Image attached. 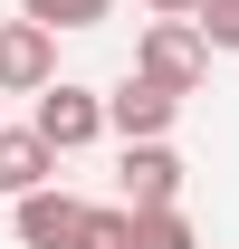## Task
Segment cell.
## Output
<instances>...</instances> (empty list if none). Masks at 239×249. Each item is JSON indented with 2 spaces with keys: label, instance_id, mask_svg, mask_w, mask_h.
Wrapping results in <instances>:
<instances>
[{
  "label": "cell",
  "instance_id": "cell-1",
  "mask_svg": "<svg viewBox=\"0 0 239 249\" xmlns=\"http://www.w3.org/2000/svg\"><path fill=\"white\" fill-rule=\"evenodd\" d=\"M134 77H153V87L191 96V87L210 77V48H201V29H191V19H153V29L134 38Z\"/></svg>",
  "mask_w": 239,
  "mask_h": 249
},
{
  "label": "cell",
  "instance_id": "cell-2",
  "mask_svg": "<svg viewBox=\"0 0 239 249\" xmlns=\"http://www.w3.org/2000/svg\"><path fill=\"white\" fill-rule=\"evenodd\" d=\"M38 144H48V154H86L96 134H105V96L96 87H77V77H58V87H38Z\"/></svg>",
  "mask_w": 239,
  "mask_h": 249
},
{
  "label": "cell",
  "instance_id": "cell-3",
  "mask_svg": "<svg viewBox=\"0 0 239 249\" xmlns=\"http://www.w3.org/2000/svg\"><path fill=\"white\" fill-rule=\"evenodd\" d=\"M38 87H58V29L0 19V96H38Z\"/></svg>",
  "mask_w": 239,
  "mask_h": 249
},
{
  "label": "cell",
  "instance_id": "cell-4",
  "mask_svg": "<svg viewBox=\"0 0 239 249\" xmlns=\"http://www.w3.org/2000/svg\"><path fill=\"white\" fill-rule=\"evenodd\" d=\"M172 115H182V96L153 87V77H124V87L105 96V134H124V144H163Z\"/></svg>",
  "mask_w": 239,
  "mask_h": 249
},
{
  "label": "cell",
  "instance_id": "cell-5",
  "mask_svg": "<svg viewBox=\"0 0 239 249\" xmlns=\"http://www.w3.org/2000/svg\"><path fill=\"white\" fill-rule=\"evenodd\" d=\"M86 220L96 201L77 192H19V249H86Z\"/></svg>",
  "mask_w": 239,
  "mask_h": 249
},
{
  "label": "cell",
  "instance_id": "cell-6",
  "mask_svg": "<svg viewBox=\"0 0 239 249\" xmlns=\"http://www.w3.org/2000/svg\"><path fill=\"white\" fill-rule=\"evenodd\" d=\"M182 201V154L172 144H124V211H163Z\"/></svg>",
  "mask_w": 239,
  "mask_h": 249
},
{
  "label": "cell",
  "instance_id": "cell-7",
  "mask_svg": "<svg viewBox=\"0 0 239 249\" xmlns=\"http://www.w3.org/2000/svg\"><path fill=\"white\" fill-rule=\"evenodd\" d=\"M48 173H58V154L38 144V124H0V192L19 201V192H48Z\"/></svg>",
  "mask_w": 239,
  "mask_h": 249
},
{
  "label": "cell",
  "instance_id": "cell-8",
  "mask_svg": "<svg viewBox=\"0 0 239 249\" xmlns=\"http://www.w3.org/2000/svg\"><path fill=\"white\" fill-rule=\"evenodd\" d=\"M19 19H38V29H105L115 0H19Z\"/></svg>",
  "mask_w": 239,
  "mask_h": 249
},
{
  "label": "cell",
  "instance_id": "cell-9",
  "mask_svg": "<svg viewBox=\"0 0 239 249\" xmlns=\"http://www.w3.org/2000/svg\"><path fill=\"white\" fill-rule=\"evenodd\" d=\"M134 249H201V240H191L182 201H163V211H134Z\"/></svg>",
  "mask_w": 239,
  "mask_h": 249
},
{
  "label": "cell",
  "instance_id": "cell-10",
  "mask_svg": "<svg viewBox=\"0 0 239 249\" xmlns=\"http://www.w3.org/2000/svg\"><path fill=\"white\" fill-rule=\"evenodd\" d=\"M191 29H201V48H239V0H201Z\"/></svg>",
  "mask_w": 239,
  "mask_h": 249
},
{
  "label": "cell",
  "instance_id": "cell-11",
  "mask_svg": "<svg viewBox=\"0 0 239 249\" xmlns=\"http://www.w3.org/2000/svg\"><path fill=\"white\" fill-rule=\"evenodd\" d=\"M86 249H134V211H124V201H96V220H86Z\"/></svg>",
  "mask_w": 239,
  "mask_h": 249
},
{
  "label": "cell",
  "instance_id": "cell-12",
  "mask_svg": "<svg viewBox=\"0 0 239 249\" xmlns=\"http://www.w3.org/2000/svg\"><path fill=\"white\" fill-rule=\"evenodd\" d=\"M153 19H191V10H201V0H144Z\"/></svg>",
  "mask_w": 239,
  "mask_h": 249
}]
</instances>
